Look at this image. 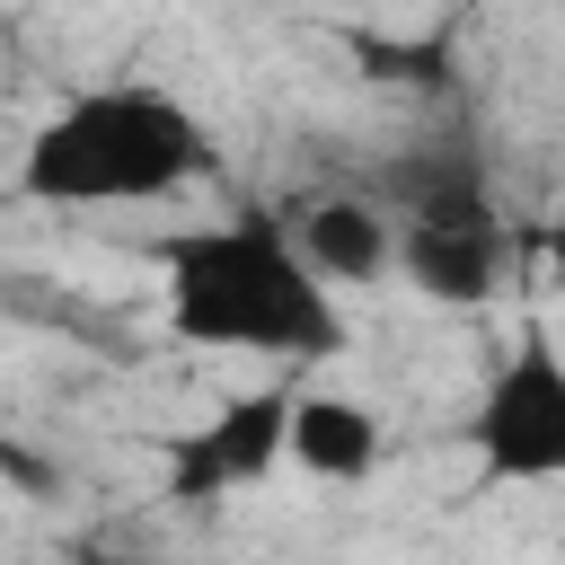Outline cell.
Instances as JSON below:
<instances>
[{
  "label": "cell",
  "mask_w": 565,
  "mask_h": 565,
  "mask_svg": "<svg viewBox=\"0 0 565 565\" xmlns=\"http://www.w3.org/2000/svg\"><path fill=\"white\" fill-rule=\"evenodd\" d=\"M468 450L486 486H556L565 477V353L521 327V344L494 362L486 397L468 406Z\"/></svg>",
  "instance_id": "obj_3"
},
{
  "label": "cell",
  "mask_w": 565,
  "mask_h": 565,
  "mask_svg": "<svg viewBox=\"0 0 565 565\" xmlns=\"http://www.w3.org/2000/svg\"><path fill=\"white\" fill-rule=\"evenodd\" d=\"M380 212H406V230H486L494 221L486 150L468 132H433V141L397 150L380 168Z\"/></svg>",
  "instance_id": "obj_5"
},
{
  "label": "cell",
  "mask_w": 565,
  "mask_h": 565,
  "mask_svg": "<svg viewBox=\"0 0 565 565\" xmlns=\"http://www.w3.org/2000/svg\"><path fill=\"white\" fill-rule=\"evenodd\" d=\"M397 274L441 309H477L503 282V221H486V230H397Z\"/></svg>",
  "instance_id": "obj_8"
},
{
  "label": "cell",
  "mask_w": 565,
  "mask_h": 565,
  "mask_svg": "<svg viewBox=\"0 0 565 565\" xmlns=\"http://www.w3.org/2000/svg\"><path fill=\"white\" fill-rule=\"evenodd\" d=\"M291 415H300V388H238V397H221L203 424H185V433H168V503L177 512H203V503H221V494H247V486H265L274 468H282V450H291Z\"/></svg>",
  "instance_id": "obj_4"
},
{
  "label": "cell",
  "mask_w": 565,
  "mask_h": 565,
  "mask_svg": "<svg viewBox=\"0 0 565 565\" xmlns=\"http://www.w3.org/2000/svg\"><path fill=\"white\" fill-rule=\"evenodd\" d=\"M291 247L309 256V274L335 291V282H380L397 265V230L371 194H318L300 221H291Z\"/></svg>",
  "instance_id": "obj_6"
},
{
  "label": "cell",
  "mask_w": 565,
  "mask_h": 565,
  "mask_svg": "<svg viewBox=\"0 0 565 565\" xmlns=\"http://www.w3.org/2000/svg\"><path fill=\"white\" fill-rule=\"evenodd\" d=\"M159 309H168V335H185L203 353H265L282 371L291 362H327L344 344L335 291L309 274L291 230L265 221V212H238V221L168 238Z\"/></svg>",
  "instance_id": "obj_1"
},
{
  "label": "cell",
  "mask_w": 565,
  "mask_h": 565,
  "mask_svg": "<svg viewBox=\"0 0 565 565\" xmlns=\"http://www.w3.org/2000/svg\"><path fill=\"white\" fill-rule=\"evenodd\" d=\"M71 565H124V556H106V547H88V556H71Z\"/></svg>",
  "instance_id": "obj_10"
},
{
  "label": "cell",
  "mask_w": 565,
  "mask_h": 565,
  "mask_svg": "<svg viewBox=\"0 0 565 565\" xmlns=\"http://www.w3.org/2000/svg\"><path fill=\"white\" fill-rule=\"evenodd\" d=\"M212 168V132L159 79H106L53 106L18 150L26 203H159Z\"/></svg>",
  "instance_id": "obj_2"
},
{
  "label": "cell",
  "mask_w": 565,
  "mask_h": 565,
  "mask_svg": "<svg viewBox=\"0 0 565 565\" xmlns=\"http://www.w3.org/2000/svg\"><path fill=\"white\" fill-rule=\"evenodd\" d=\"M539 265H547V282L565 291V221H547V230H539Z\"/></svg>",
  "instance_id": "obj_9"
},
{
  "label": "cell",
  "mask_w": 565,
  "mask_h": 565,
  "mask_svg": "<svg viewBox=\"0 0 565 565\" xmlns=\"http://www.w3.org/2000/svg\"><path fill=\"white\" fill-rule=\"evenodd\" d=\"M291 459L327 486H362L380 477L388 459V424L371 397H335V388H300V415H291Z\"/></svg>",
  "instance_id": "obj_7"
}]
</instances>
